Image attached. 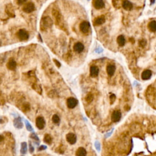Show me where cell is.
<instances>
[{
  "label": "cell",
  "instance_id": "cell-1",
  "mask_svg": "<svg viewBox=\"0 0 156 156\" xmlns=\"http://www.w3.org/2000/svg\"><path fill=\"white\" fill-rule=\"evenodd\" d=\"M53 25V21L50 17H43V18L41 19L40 23L41 31H47L48 29H50V28L52 27Z\"/></svg>",
  "mask_w": 156,
  "mask_h": 156
},
{
  "label": "cell",
  "instance_id": "cell-2",
  "mask_svg": "<svg viewBox=\"0 0 156 156\" xmlns=\"http://www.w3.org/2000/svg\"><path fill=\"white\" fill-rule=\"evenodd\" d=\"M17 36L20 41L27 40L29 39V34L26 30L20 29L17 33Z\"/></svg>",
  "mask_w": 156,
  "mask_h": 156
},
{
  "label": "cell",
  "instance_id": "cell-3",
  "mask_svg": "<svg viewBox=\"0 0 156 156\" xmlns=\"http://www.w3.org/2000/svg\"><path fill=\"white\" fill-rule=\"evenodd\" d=\"M80 31H81L83 34H87L89 32L90 29V24L89 21H83L81 22V23L79 25Z\"/></svg>",
  "mask_w": 156,
  "mask_h": 156
},
{
  "label": "cell",
  "instance_id": "cell-4",
  "mask_svg": "<svg viewBox=\"0 0 156 156\" xmlns=\"http://www.w3.org/2000/svg\"><path fill=\"white\" fill-rule=\"evenodd\" d=\"M35 4H34L32 2H29L26 3V4L24 5V6L23 7V10L27 14L31 13V12H32L33 11L35 10Z\"/></svg>",
  "mask_w": 156,
  "mask_h": 156
},
{
  "label": "cell",
  "instance_id": "cell-5",
  "mask_svg": "<svg viewBox=\"0 0 156 156\" xmlns=\"http://www.w3.org/2000/svg\"><path fill=\"white\" fill-rule=\"evenodd\" d=\"M36 126L40 130L43 129L45 126V120L42 116H38L36 118Z\"/></svg>",
  "mask_w": 156,
  "mask_h": 156
},
{
  "label": "cell",
  "instance_id": "cell-6",
  "mask_svg": "<svg viewBox=\"0 0 156 156\" xmlns=\"http://www.w3.org/2000/svg\"><path fill=\"white\" fill-rule=\"evenodd\" d=\"M78 104V101L75 98L70 97L68 98L67 101V104L68 107L69 109H73L75 108Z\"/></svg>",
  "mask_w": 156,
  "mask_h": 156
},
{
  "label": "cell",
  "instance_id": "cell-7",
  "mask_svg": "<svg viewBox=\"0 0 156 156\" xmlns=\"http://www.w3.org/2000/svg\"><path fill=\"white\" fill-rule=\"evenodd\" d=\"M121 113L119 110H115L113 112L112 114L111 119L113 122L117 123L121 119Z\"/></svg>",
  "mask_w": 156,
  "mask_h": 156
},
{
  "label": "cell",
  "instance_id": "cell-8",
  "mask_svg": "<svg viewBox=\"0 0 156 156\" xmlns=\"http://www.w3.org/2000/svg\"><path fill=\"white\" fill-rule=\"evenodd\" d=\"M66 139L70 145H74L76 143L77 141L76 135L73 133H69L66 135Z\"/></svg>",
  "mask_w": 156,
  "mask_h": 156
},
{
  "label": "cell",
  "instance_id": "cell-9",
  "mask_svg": "<svg viewBox=\"0 0 156 156\" xmlns=\"http://www.w3.org/2000/svg\"><path fill=\"white\" fill-rule=\"evenodd\" d=\"M6 66H7V68L9 69V70H12V71L15 70V69H16V67H17L16 61H15L14 59L11 58V59L9 60L8 62H7Z\"/></svg>",
  "mask_w": 156,
  "mask_h": 156
},
{
  "label": "cell",
  "instance_id": "cell-10",
  "mask_svg": "<svg viewBox=\"0 0 156 156\" xmlns=\"http://www.w3.org/2000/svg\"><path fill=\"white\" fill-rule=\"evenodd\" d=\"M73 50L76 53H81L84 50V46L81 42H77L73 46Z\"/></svg>",
  "mask_w": 156,
  "mask_h": 156
},
{
  "label": "cell",
  "instance_id": "cell-11",
  "mask_svg": "<svg viewBox=\"0 0 156 156\" xmlns=\"http://www.w3.org/2000/svg\"><path fill=\"white\" fill-rule=\"evenodd\" d=\"M93 6L96 9L100 10L104 7L105 4L103 0H94Z\"/></svg>",
  "mask_w": 156,
  "mask_h": 156
},
{
  "label": "cell",
  "instance_id": "cell-12",
  "mask_svg": "<svg viewBox=\"0 0 156 156\" xmlns=\"http://www.w3.org/2000/svg\"><path fill=\"white\" fill-rule=\"evenodd\" d=\"M115 70H116V68H115V66L114 65L110 64V65H108L107 66L106 71H107V73L109 76L112 77V76H113L115 72Z\"/></svg>",
  "mask_w": 156,
  "mask_h": 156
},
{
  "label": "cell",
  "instance_id": "cell-13",
  "mask_svg": "<svg viewBox=\"0 0 156 156\" xmlns=\"http://www.w3.org/2000/svg\"><path fill=\"white\" fill-rule=\"evenodd\" d=\"M90 73L92 78H97L99 74V68L97 66H92L90 69Z\"/></svg>",
  "mask_w": 156,
  "mask_h": 156
},
{
  "label": "cell",
  "instance_id": "cell-14",
  "mask_svg": "<svg viewBox=\"0 0 156 156\" xmlns=\"http://www.w3.org/2000/svg\"><path fill=\"white\" fill-rule=\"evenodd\" d=\"M105 17L104 15H101L97 18H96L94 20V25L95 26H100L102 24L105 23Z\"/></svg>",
  "mask_w": 156,
  "mask_h": 156
},
{
  "label": "cell",
  "instance_id": "cell-15",
  "mask_svg": "<svg viewBox=\"0 0 156 156\" xmlns=\"http://www.w3.org/2000/svg\"><path fill=\"white\" fill-rule=\"evenodd\" d=\"M122 7H123L124 9L126 10H131L133 7V5H132V3L130 1H128V0H124L123 2Z\"/></svg>",
  "mask_w": 156,
  "mask_h": 156
},
{
  "label": "cell",
  "instance_id": "cell-16",
  "mask_svg": "<svg viewBox=\"0 0 156 156\" xmlns=\"http://www.w3.org/2000/svg\"><path fill=\"white\" fill-rule=\"evenodd\" d=\"M14 126L17 129H22L23 127V124L21 119L20 117L16 118L14 120Z\"/></svg>",
  "mask_w": 156,
  "mask_h": 156
},
{
  "label": "cell",
  "instance_id": "cell-17",
  "mask_svg": "<svg viewBox=\"0 0 156 156\" xmlns=\"http://www.w3.org/2000/svg\"><path fill=\"white\" fill-rule=\"evenodd\" d=\"M152 76V72L149 70H146L143 71L141 74V79L143 80H148L151 78Z\"/></svg>",
  "mask_w": 156,
  "mask_h": 156
},
{
  "label": "cell",
  "instance_id": "cell-18",
  "mask_svg": "<svg viewBox=\"0 0 156 156\" xmlns=\"http://www.w3.org/2000/svg\"><path fill=\"white\" fill-rule=\"evenodd\" d=\"M6 12L7 15L10 17H15V14H14V11L13 7H12L11 4H8L6 7Z\"/></svg>",
  "mask_w": 156,
  "mask_h": 156
},
{
  "label": "cell",
  "instance_id": "cell-19",
  "mask_svg": "<svg viewBox=\"0 0 156 156\" xmlns=\"http://www.w3.org/2000/svg\"><path fill=\"white\" fill-rule=\"evenodd\" d=\"M87 155V151L85 148L82 147L79 148L77 149L76 152V156H86Z\"/></svg>",
  "mask_w": 156,
  "mask_h": 156
},
{
  "label": "cell",
  "instance_id": "cell-20",
  "mask_svg": "<svg viewBox=\"0 0 156 156\" xmlns=\"http://www.w3.org/2000/svg\"><path fill=\"white\" fill-rule=\"evenodd\" d=\"M148 29L151 32H156V21H152L148 24Z\"/></svg>",
  "mask_w": 156,
  "mask_h": 156
},
{
  "label": "cell",
  "instance_id": "cell-21",
  "mask_svg": "<svg viewBox=\"0 0 156 156\" xmlns=\"http://www.w3.org/2000/svg\"><path fill=\"white\" fill-rule=\"evenodd\" d=\"M117 43H118V45L120 46H123L124 45H125L126 43V40H125V38L123 35H119L118 37H117Z\"/></svg>",
  "mask_w": 156,
  "mask_h": 156
},
{
  "label": "cell",
  "instance_id": "cell-22",
  "mask_svg": "<svg viewBox=\"0 0 156 156\" xmlns=\"http://www.w3.org/2000/svg\"><path fill=\"white\" fill-rule=\"evenodd\" d=\"M28 151V146L27 143L26 142H23L21 143V153L22 154H26L27 153Z\"/></svg>",
  "mask_w": 156,
  "mask_h": 156
},
{
  "label": "cell",
  "instance_id": "cell-23",
  "mask_svg": "<svg viewBox=\"0 0 156 156\" xmlns=\"http://www.w3.org/2000/svg\"><path fill=\"white\" fill-rule=\"evenodd\" d=\"M32 89H34L36 92L38 93L42 94V88H41V87L39 86V85L37 84L36 83H34L32 84Z\"/></svg>",
  "mask_w": 156,
  "mask_h": 156
},
{
  "label": "cell",
  "instance_id": "cell-24",
  "mask_svg": "<svg viewBox=\"0 0 156 156\" xmlns=\"http://www.w3.org/2000/svg\"><path fill=\"white\" fill-rule=\"evenodd\" d=\"M43 141L48 145H51L53 141L51 136L50 134H45L43 138Z\"/></svg>",
  "mask_w": 156,
  "mask_h": 156
},
{
  "label": "cell",
  "instance_id": "cell-25",
  "mask_svg": "<svg viewBox=\"0 0 156 156\" xmlns=\"http://www.w3.org/2000/svg\"><path fill=\"white\" fill-rule=\"evenodd\" d=\"M93 100V95L91 93H89L87 94L86 97V101L87 103H91Z\"/></svg>",
  "mask_w": 156,
  "mask_h": 156
},
{
  "label": "cell",
  "instance_id": "cell-26",
  "mask_svg": "<svg viewBox=\"0 0 156 156\" xmlns=\"http://www.w3.org/2000/svg\"><path fill=\"white\" fill-rule=\"evenodd\" d=\"M30 110V105L28 102H25L22 105V110H23L24 112H26L29 111Z\"/></svg>",
  "mask_w": 156,
  "mask_h": 156
},
{
  "label": "cell",
  "instance_id": "cell-27",
  "mask_svg": "<svg viewBox=\"0 0 156 156\" xmlns=\"http://www.w3.org/2000/svg\"><path fill=\"white\" fill-rule=\"evenodd\" d=\"M25 124H26V129H27V130H28V131L33 132V128H32V126H31V124L29 123V121H28V120H26V119H25Z\"/></svg>",
  "mask_w": 156,
  "mask_h": 156
},
{
  "label": "cell",
  "instance_id": "cell-28",
  "mask_svg": "<svg viewBox=\"0 0 156 156\" xmlns=\"http://www.w3.org/2000/svg\"><path fill=\"white\" fill-rule=\"evenodd\" d=\"M52 121L55 124H58L60 122V118L57 115L55 114L52 117Z\"/></svg>",
  "mask_w": 156,
  "mask_h": 156
},
{
  "label": "cell",
  "instance_id": "cell-29",
  "mask_svg": "<svg viewBox=\"0 0 156 156\" xmlns=\"http://www.w3.org/2000/svg\"><path fill=\"white\" fill-rule=\"evenodd\" d=\"M116 100V96L115 94H112L110 96V104H113Z\"/></svg>",
  "mask_w": 156,
  "mask_h": 156
},
{
  "label": "cell",
  "instance_id": "cell-30",
  "mask_svg": "<svg viewBox=\"0 0 156 156\" xmlns=\"http://www.w3.org/2000/svg\"><path fill=\"white\" fill-rule=\"evenodd\" d=\"M131 128H134V129H131V130H132V131H133V132H138L140 130V125L136 126V124H135L134 126L131 127Z\"/></svg>",
  "mask_w": 156,
  "mask_h": 156
},
{
  "label": "cell",
  "instance_id": "cell-31",
  "mask_svg": "<svg viewBox=\"0 0 156 156\" xmlns=\"http://www.w3.org/2000/svg\"><path fill=\"white\" fill-rule=\"evenodd\" d=\"M30 137H31V138H32L33 140H35V141H39H39H40V140H39V137H38L37 135H36L35 133H34V132H32V133L30 135Z\"/></svg>",
  "mask_w": 156,
  "mask_h": 156
},
{
  "label": "cell",
  "instance_id": "cell-32",
  "mask_svg": "<svg viewBox=\"0 0 156 156\" xmlns=\"http://www.w3.org/2000/svg\"><path fill=\"white\" fill-rule=\"evenodd\" d=\"M94 146H95V148H96V149H97V150L100 152V151H101V144H100V143L98 141H97L95 142V143H94Z\"/></svg>",
  "mask_w": 156,
  "mask_h": 156
},
{
  "label": "cell",
  "instance_id": "cell-33",
  "mask_svg": "<svg viewBox=\"0 0 156 156\" xmlns=\"http://www.w3.org/2000/svg\"><path fill=\"white\" fill-rule=\"evenodd\" d=\"M26 1H27V0H17V4L18 5H22V4H25Z\"/></svg>",
  "mask_w": 156,
  "mask_h": 156
},
{
  "label": "cell",
  "instance_id": "cell-34",
  "mask_svg": "<svg viewBox=\"0 0 156 156\" xmlns=\"http://www.w3.org/2000/svg\"><path fill=\"white\" fill-rule=\"evenodd\" d=\"M53 61H54V62L55 63V65H56L57 66V67H58V68L61 67V63H60L59 61H57V60L54 59H53Z\"/></svg>",
  "mask_w": 156,
  "mask_h": 156
},
{
  "label": "cell",
  "instance_id": "cell-35",
  "mask_svg": "<svg viewBox=\"0 0 156 156\" xmlns=\"http://www.w3.org/2000/svg\"><path fill=\"white\" fill-rule=\"evenodd\" d=\"M29 151L31 153H32V152L34 151V148L33 147V146L32 145V143H29Z\"/></svg>",
  "mask_w": 156,
  "mask_h": 156
},
{
  "label": "cell",
  "instance_id": "cell-36",
  "mask_svg": "<svg viewBox=\"0 0 156 156\" xmlns=\"http://www.w3.org/2000/svg\"><path fill=\"white\" fill-rule=\"evenodd\" d=\"M46 148H47V147H46V146L42 145V146H40L39 148H38V151H43V150H45V149H46Z\"/></svg>",
  "mask_w": 156,
  "mask_h": 156
},
{
  "label": "cell",
  "instance_id": "cell-37",
  "mask_svg": "<svg viewBox=\"0 0 156 156\" xmlns=\"http://www.w3.org/2000/svg\"><path fill=\"white\" fill-rule=\"evenodd\" d=\"M113 129H112V130H110V131L109 132H107V133L105 135V138H108V137H109L110 135H111L113 133Z\"/></svg>",
  "mask_w": 156,
  "mask_h": 156
},
{
  "label": "cell",
  "instance_id": "cell-38",
  "mask_svg": "<svg viewBox=\"0 0 156 156\" xmlns=\"http://www.w3.org/2000/svg\"><path fill=\"white\" fill-rule=\"evenodd\" d=\"M140 45H141V46H145L146 45V41L145 40H142L140 41Z\"/></svg>",
  "mask_w": 156,
  "mask_h": 156
},
{
  "label": "cell",
  "instance_id": "cell-39",
  "mask_svg": "<svg viewBox=\"0 0 156 156\" xmlns=\"http://www.w3.org/2000/svg\"><path fill=\"white\" fill-rule=\"evenodd\" d=\"M154 2H155V0H151V4H153V3H154Z\"/></svg>",
  "mask_w": 156,
  "mask_h": 156
},
{
  "label": "cell",
  "instance_id": "cell-40",
  "mask_svg": "<svg viewBox=\"0 0 156 156\" xmlns=\"http://www.w3.org/2000/svg\"><path fill=\"white\" fill-rule=\"evenodd\" d=\"M3 137L2 135H1V141H3Z\"/></svg>",
  "mask_w": 156,
  "mask_h": 156
}]
</instances>
